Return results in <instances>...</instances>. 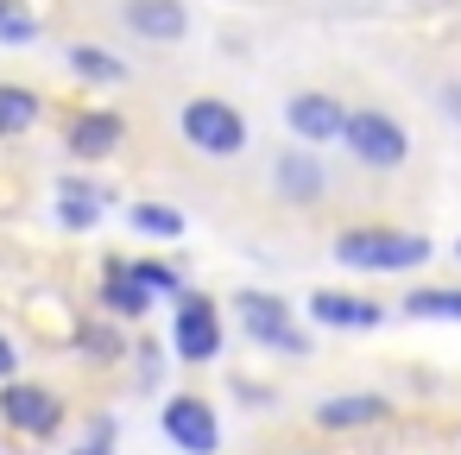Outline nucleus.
<instances>
[{"label":"nucleus","mask_w":461,"mask_h":455,"mask_svg":"<svg viewBox=\"0 0 461 455\" xmlns=\"http://www.w3.org/2000/svg\"><path fill=\"white\" fill-rule=\"evenodd\" d=\"M429 234H404V228H348L335 234V259L348 272H417L429 259Z\"/></svg>","instance_id":"nucleus-1"},{"label":"nucleus","mask_w":461,"mask_h":455,"mask_svg":"<svg viewBox=\"0 0 461 455\" xmlns=\"http://www.w3.org/2000/svg\"><path fill=\"white\" fill-rule=\"evenodd\" d=\"M177 133H184L190 152L221 159V165L247 152V114H240L234 102H221V96H190V102L177 108Z\"/></svg>","instance_id":"nucleus-2"},{"label":"nucleus","mask_w":461,"mask_h":455,"mask_svg":"<svg viewBox=\"0 0 461 455\" xmlns=\"http://www.w3.org/2000/svg\"><path fill=\"white\" fill-rule=\"evenodd\" d=\"M341 146L360 171H398L411 159V133L398 114L385 108H348V127H341Z\"/></svg>","instance_id":"nucleus-3"},{"label":"nucleus","mask_w":461,"mask_h":455,"mask_svg":"<svg viewBox=\"0 0 461 455\" xmlns=\"http://www.w3.org/2000/svg\"><path fill=\"white\" fill-rule=\"evenodd\" d=\"M221 341H228V323H221L215 297L177 291V297H171V354L190 360V367H209V360L221 354Z\"/></svg>","instance_id":"nucleus-4"},{"label":"nucleus","mask_w":461,"mask_h":455,"mask_svg":"<svg viewBox=\"0 0 461 455\" xmlns=\"http://www.w3.org/2000/svg\"><path fill=\"white\" fill-rule=\"evenodd\" d=\"M234 316H240V335L253 348H272V354H310V335L297 329L291 304L272 297V291H240L234 297Z\"/></svg>","instance_id":"nucleus-5"},{"label":"nucleus","mask_w":461,"mask_h":455,"mask_svg":"<svg viewBox=\"0 0 461 455\" xmlns=\"http://www.w3.org/2000/svg\"><path fill=\"white\" fill-rule=\"evenodd\" d=\"M64 417H70V405L39 379H7L0 386V423L20 430V436H58Z\"/></svg>","instance_id":"nucleus-6"},{"label":"nucleus","mask_w":461,"mask_h":455,"mask_svg":"<svg viewBox=\"0 0 461 455\" xmlns=\"http://www.w3.org/2000/svg\"><path fill=\"white\" fill-rule=\"evenodd\" d=\"M158 430H165L184 455H215V449H221V417H215V405L196 398V392H171V398L158 405Z\"/></svg>","instance_id":"nucleus-7"},{"label":"nucleus","mask_w":461,"mask_h":455,"mask_svg":"<svg viewBox=\"0 0 461 455\" xmlns=\"http://www.w3.org/2000/svg\"><path fill=\"white\" fill-rule=\"evenodd\" d=\"M285 127H291L297 146H329V140H341L348 108H341L329 89H297V96L285 102Z\"/></svg>","instance_id":"nucleus-8"},{"label":"nucleus","mask_w":461,"mask_h":455,"mask_svg":"<svg viewBox=\"0 0 461 455\" xmlns=\"http://www.w3.org/2000/svg\"><path fill=\"white\" fill-rule=\"evenodd\" d=\"M64 146H70V159H83V165L114 159V152L127 146V114H114V108H83V114H70Z\"/></svg>","instance_id":"nucleus-9"},{"label":"nucleus","mask_w":461,"mask_h":455,"mask_svg":"<svg viewBox=\"0 0 461 455\" xmlns=\"http://www.w3.org/2000/svg\"><path fill=\"white\" fill-rule=\"evenodd\" d=\"M303 316L316 329H341V335H360V329H379L385 323V310L373 297H354V291H310Z\"/></svg>","instance_id":"nucleus-10"},{"label":"nucleus","mask_w":461,"mask_h":455,"mask_svg":"<svg viewBox=\"0 0 461 455\" xmlns=\"http://www.w3.org/2000/svg\"><path fill=\"white\" fill-rule=\"evenodd\" d=\"M121 20L146 45H177L190 32V7H184V0H121Z\"/></svg>","instance_id":"nucleus-11"},{"label":"nucleus","mask_w":461,"mask_h":455,"mask_svg":"<svg viewBox=\"0 0 461 455\" xmlns=\"http://www.w3.org/2000/svg\"><path fill=\"white\" fill-rule=\"evenodd\" d=\"M272 184H278V196L285 203H316L322 190H329V171H322V159L310 152V146H297V152H278V165H272Z\"/></svg>","instance_id":"nucleus-12"},{"label":"nucleus","mask_w":461,"mask_h":455,"mask_svg":"<svg viewBox=\"0 0 461 455\" xmlns=\"http://www.w3.org/2000/svg\"><path fill=\"white\" fill-rule=\"evenodd\" d=\"M152 304H158V297H152V291H146L121 259H108V272H102V310H108L114 323H140Z\"/></svg>","instance_id":"nucleus-13"},{"label":"nucleus","mask_w":461,"mask_h":455,"mask_svg":"<svg viewBox=\"0 0 461 455\" xmlns=\"http://www.w3.org/2000/svg\"><path fill=\"white\" fill-rule=\"evenodd\" d=\"M102 209H108V190H102V184H83V177H64V184H58V222H64L70 234H89V228L102 222Z\"/></svg>","instance_id":"nucleus-14"},{"label":"nucleus","mask_w":461,"mask_h":455,"mask_svg":"<svg viewBox=\"0 0 461 455\" xmlns=\"http://www.w3.org/2000/svg\"><path fill=\"white\" fill-rule=\"evenodd\" d=\"M385 417V398L379 392H335L316 405V423L322 430H360V423H379Z\"/></svg>","instance_id":"nucleus-15"},{"label":"nucleus","mask_w":461,"mask_h":455,"mask_svg":"<svg viewBox=\"0 0 461 455\" xmlns=\"http://www.w3.org/2000/svg\"><path fill=\"white\" fill-rule=\"evenodd\" d=\"M39 114H45L39 89H26V83H0V140L32 133V127H39Z\"/></svg>","instance_id":"nucleus-16"},{"label":"nucleus","mask_w":461,"mask_h":455,"mask_svg":"<svg viewBox=\"0 0 461 455\" xmlns=\"http://www.w3.org/2000/svg\"><path fill=\"white\" fill-rule=\"evenodd\" d=\"M64 64H70V77H77V83H95V89L127 83V64H121L114 51H102V45H70V51H64Z\"/></svg>","instance_id":"nucleus-17"},{"label":"nucleus","mask_w":461,"mask_h":455,"mask_svg":"<svg viewBox=\"0 0 461 455\" xmlns=\"http://www.w3.org/2000/svg\"><path fill=\"white\" fill-rule=\"evenodd\" d=\"M398 304H404L411 323H461V285H417Z\"/></svg>","instance_id":"nucleus-18"},{"label":"nucleus","mask_w":461,"mask_h":455,"mask_svg":"<svg viewBox=\"0 0 461 455\" xmlns=\"http://www.w3.org/2000/svg\"><path fill=\"white\" fill-rule=\"evenodd\" d=\"M127 222H133V234H146V241H177V234H184V215H177L171 203H133Z\"/></svg>","instance_id":"nucleus-19"},{"label":"nucleus","mask_w":461,"mask_h":455,"mask_svg":"<svg viewBox=\"0 0 461 455\" xmlns=\"http://www.w3.org/2000/svg\"><path fill=\"white\" fill-rule=\"evenodd\" d=\"M127 272H133L152 297H177V291H184V266H171V259H133Z\"/></svg>","instance_id":"nucleus-20"},{"label":"nucleus","mask_w":461,"mask_h":455,"mask_svg":"<svg viewBox=\"0 0 461 455\" xmlns=\"http://www.w3.org/2000/svg\"><path fill=\"white\" fill-rule=\"evenodd\" d=\"M32 39H39V20L20 7V0H0V45L14 51V45H32Z\"/></svg>","instance_id":"nucleus-21"},{"label":"nucleus","mask_w":461,"mask_h":455,"mask_svg":"<svg viewBox=\"0 0 461 455\" xmlns=\"http://www.w3.org/2000/svg\"><path fill=\"white\" fill-rule=\"evenodd\" d=\"M7 379H20V354H14L7 335H0V386H7Z\"/></svg>","instance_id":"nucleus-22"},{"label":"nucleus","mask_w":461,"mask_h":455,"mask_svg":"<svg viewBox=\"0 0 461 455\" xmlns=\"http://www.w3.org/2000/svg\"><path fill=\"white\" fill-rule=\"evenodd\" d=\"M77 455H108V442H95V436H89V442H83Z\"/></svg>","instance_id":"nucleus-23"},{"label":"nucleus","mask_w":461,"mask_h":455,"mask_svg":"<svg viewBox=\"0 0 461 455\" xmlns=\"http://www.w3.org/2000/svg\"><path fill=\"white\" fill-rule=\"evenodd\" d=\"M455 259H461V241H455Z\"/></svg>","instance_id":"nucleus-24"}]
</instances>
